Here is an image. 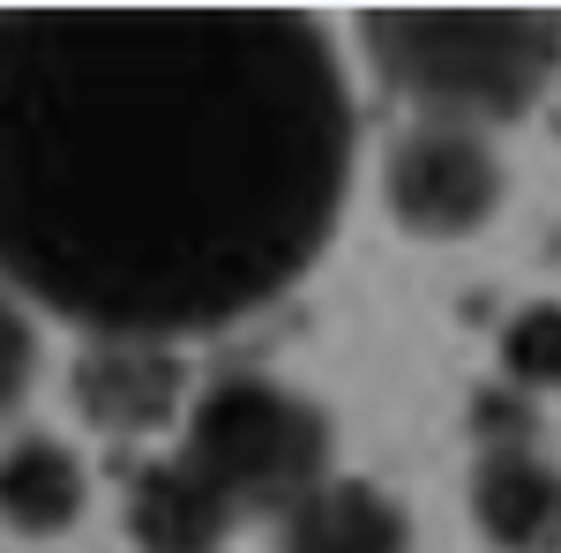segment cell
I'll list each match as a JSON object with an SVG mask.
<instances>
[{
    "mask_svg": "<svg viewBox=\"0 0 561 553\" xmlns=\"http://www.w3.org/2000/svg\"><path fill=\"white\" fill-rule=\"evenodd\" d=\"M352 83L293 8H0V285L90 337L255 314L330 247Z\"/></svg>",
    "mask_w": 561,
    "mask_h": 553,
    "instance_id": "1",
    "label": "cell"
},
{
    "mask_svg": "<svg viewBox=\"0 0 561 553\" xmlns=\"http://www.w3.org/2000/svg\"><path fill=\"white\" fill-rule=\"evenodd\" d=\"M367 60L412 120L510 128L561 76V23L531 8H375L359 15Z\"/></svg>",
    "mask_w": 561,
    "mask_h": 553,
    "instance_id": "2",
    "label": "cell"
},
{
    "mask_svg": "<svg viewBox=\"0 0 561 553\" xmlns=\"http://www.w3.org/2000/svg\"><path fill=\"white\" fill-rule=\"evenodd\" d=\"M180 464H195L232 509H300L314 486L337 479V426L307 389L277 375H217L195 389L180 426Z\"/></svg>",
    "mask_w": 561,
    "mask_h": 553,
    "instance_id": "3",
    "label": "cell"
},
{
    "mask_svg": "<svg viewBox=\"0 0 561 553\" xmlns=\"http://www.w3.org/2000/svg\"><path fill=\"white\" fill-rule=\"evenodd\" d=\"M510 203V165L486 128L404 120L382 150V210L420 247H465Z\"/></svg>",
    "mask_w": 561,
    "mask_h": 553,
    "instance_id": "4",
    "label": "cell"
},
{
    "mask_svg": "<svg viewBox=\"0 0 561 553\" xmlns=\"http://www.w3.org/2000/svg\"><path fill=\"white\" fill-rule=\"evenodd\" d=\"M76 419L105 441H150L165 426H187V359L150 337H90L68 367Z\"/></svg>",
    "mask_w": 561,
    "mask_h": 553,
    "instance_id": "5",
    "label": "cell"
},
{
    "mask_svg": "<svg viewBox=\"0 0 561 553\" xmlns=\"http://www.w3.org/2000/svg\"><path fill=\"white\" fill-rule=\"evenodd\" d=\"M465 509L486 553H561V464L539 441H479Z\"/></svg>",
    "mask_w": 561,
    "mask_h": 553,
    "instance_id": "6",
    "label": "cell"
},
{
    "mask_svg": "<svg viewBox=\"0 0 561 553\" xmlns=\"http://www.w3.org/2000/svg\"><path fill=\"white\" fill-rule=\"evenodd\" d=\"M121 516H128L135 553H217L232 539V523H240V509L217 494L203 471L180 464V449L173 457H150L135 471Z\"/></svg>",
    "mask_w": 561,
    "mask_h": 553,
    "instance_id": "7",
    "label": "cell"
},
{
    "mask_svg": "<svg viewBox=\"0 0 561 553\" xmlns=\"http://www.w3.org/2000/svg\"><path fill=\"white\" fill-rule=\"evenodd\" d=\"M277 553H412V509L375 479L337 471L277 516Z\"/></svg>",
    "mask_w": 561,
    "mask_h": 553,
    "instance_id": "8",
    "label": "cell"
},
{
    "mask_svg": "<svg viewBox=\"0 0 561 553\" xmlns=\"http://www.w3.org/2000/svg\"><path fill=\"white\" fill-rule=\"evenodd\" d=\"M83 509H90V471L60 434H15V441H0V531L45 546V539L76 531Z\"/></svg>",
    "mask_w": 561,
    "mask_h": 553,
    "instance_id": "9",
    "label": "cell"
},
{
    "mask_svg": "<svg viewBox=\"0 0 561 553\" xmlns=\"http://www.w3.org/2000/svg\"><path fill=\"white\" fill-rule=\"evenodd\" d=\"M494 367L517 396L561 389V299H524L494 337Z\"/></svg>",
    "mask_w": 561,
    "mask_h": 553,
    "instance_id": "10",
    "label": "cell"
},
{
    "mask_svg": "<svg viewBox=\"0 0 561 553\" xmlns=\"http://www.w3.org/2000/svg\"><path fill=\"white\" fill-rule=\"evenodd\" d=\"M31 382H38V322L15 292H0V426L15 419Z\"/></svg>",
    "mask_w": 561,
    "mask_h": 553,
    "instance_id": "11",
    "label": "cell"
}]
</instances>
